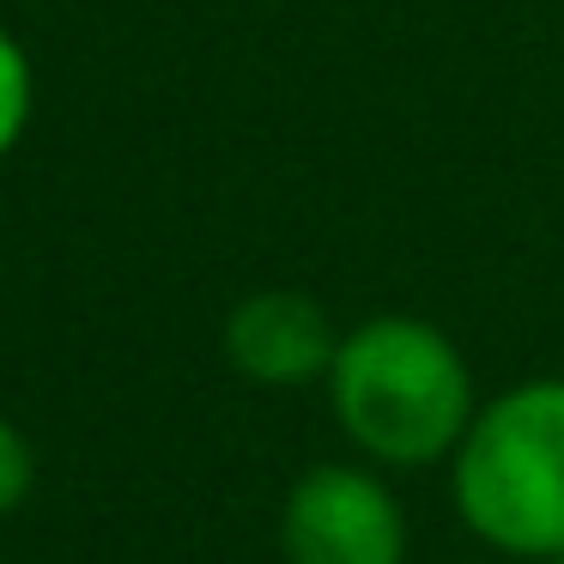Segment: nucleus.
<instances>
[{
  "mask_svg": "<svg viewBox=\"0 0 564 564\" xmlns=\"http://www.w3.org/2000/svg\"><path fill=\"white\" fill-rule=\"evenodd\" d=\"M280 546L292 564H406V516L377 474L322 462L285 498Z\"/></svg>",
  "mask_w": 564,
  "mask_h": 564,
  "instance_id": "7ed1b4c3",
  "label": "nucleus"
},
{
  "mask_svg": "<svg viewBox=\"0 0 564 564\" xmlns=\"http://www.w3.org/2000/svg\"><path fill=\"white\" fill-rule=\"evenodd\" d=\"M455 510L486 546L552 558L564 546V377H534L479 406L455 443Z\"/></svg>",
  "mask_w": 564,
  "mask_h": 564,
  "instance_id": "f03ea898",
  "label": "nucleus"
},
{
  "mask_svg": "<svg viewBox=\"0 0 564 564\" xmlns=\"http://www.w3.org/2000/svg\"><path fill=\"white\" fill-rule=\"evenodd\" d=\"M31 479H37V455H31V437L0 419V516H13L19 503L31 498Z\"/></svg>",
  "mask_w": 564,
  "mask_h": 564,
  "instance_id": "423d86ee",
  "label": "nucleus"
},
{
  "mask_svg": "<svg viewBox=\"0 0 564 564\" xmlns=\"http://www.w3.org/2000/svg\"><path fill=\"white\" fill-rule=\"evenodd\" d=\"M328 394L340 431L382 467H425L455 455L479 413L462 346L419 316H370L340 334Z\"/></svg>",
  "mask_w": 564,
  "mask_h": 564,
  "instance_id": "f257e3e1",
  "label": "nucleus"
},
{
  "mask_svg": "<svg viewBox=\"0 0 564 564\" xmlns=\"http://www.w3.org/2000/svg\"><path fill=\"white\" fill-rule=\"evenodd\" d=\"M546 564H564V546H558V552H552V558H546Z\"/></svg>",
  "mask_w": 564,
  "mask_h": 564,
  "instance_id": "0eeeda50",
  "label": "nucleus"
},
{
  "mask_svg": "<svg viewBox=\"0 0 564 564\" xmlns=\"http://www.w3.org/2000/svg\"><path fill=\"white\" fill-rule=\"evenodd\" d=\"M334 352H340V334L310 292H249L225 316V358L268 389H304L328 377Z\"/></svg>",
  "mask_w": 564,
  "mask_h": 564,
  "instance_id": "20e7f679",
  "label": "nucleus"
},
{
  "mask_svg": "<svg viewBox=\"0 0 564 564\" xmlns=\"http://www.w3.org/2000/svg\"><path fill=\"white\" fill-rule=\"evenodd\" d=\"M31 110H37V74H31V55L13 31L0 25V159L25 140Z\"/></svg>",
  "mask_w": 564,
  "mask_h": 564,
  "instance_id": "39448f33",
  "label": "nucleus"
}]
</instances>
